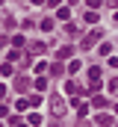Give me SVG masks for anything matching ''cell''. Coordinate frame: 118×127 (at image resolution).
<instances>
[{
    "label": "cell",
    "mask_w": 118,
    "mask_h": 127,
    "mask_svg": "<svg viewBox=\"0 0 118 127\" xmlns=\"http://www.w3.org/2000/svg\"><path fill=\"white\" fill-rule=\"evenodd\" d=\"M6 115H9V106H6V103H0V118H6Z\"/></svg>",
    "instance_id": "cell-18"
},
{
    "label": "cell",
    "mask_w": 118,
    "mask_h": 127,
    "mask_svg": "<svg viewBox=\"0 0 118 127\" xmlns=\"http://www.w3.org/2000/svg\"><path fill=\"white\" fill-rule=\"evenodd\" d=\"M88 77H91V83H97L100 80V68H88Z\"/></svg>",
    "instance_id": "cell-11"
},
{
    "label": "cell",
    "mask_w": 118,
    "mask_h": 127,
    "mask_svg": "<svg viewBox=\"0 0 118 127\" xmlns=\"http://www.w3.org/2000/svg\"><path fill=\"white\" fill-rule=\"evenodd\" d=\"M56 18H59V21H68V18H71V9H68V6L56 9Z\"/></svg>",
    "instance_id": "cell-6"
},
{
    "label": "cell",
    "mask_w": 118,
    "mask_h": 127,
    "mask_svg": "<svg viewBox=\"0 0 118 127\" xmlns=\"http://www.w3.org/2000/svg\"><path fill=\"white\" fill-rule=\"evenodd\" d=\"M71 53H74V50H71V47H59V50H56V59H68V56H71Z\"/></svg>",
    "instance_id": "cell-8"
},
{
    "label": "cell",
    "mask_w": 118,
    "mask_h": 127,
    "mask_svg": "<svg viewBox=\"0 0 118 127\" xmlns=\"http://www.w3.org/2000/svg\"><path fill=\"white\" fill-rule=\"evenodd\" d=\"M65 92H68V95H77V83L68 80V83H65Z\"/></svg>",
    "instance_id": "cell-13"
},
{
    "label": "cell",
    "mask_w": 118,
    "mask_h": 127,
    "mask_svg": "<svg viewBox=\"0 0 118 127\" xmlns=\"http://www.w3.org/2000/svg\"><path fill=\"white\" fill-rule=\"evenodd\" d=\"M100 35H103V32H97V30H94V32H88V35L83 38V41H80V44H83V47H91V44H94V41H97Z\"/></svg>",
    "instance_id": "cell-4"
},
{
    "label": "cell",
    "mask_w": 118,
    "mask_h": 127,
    "mask_svg": "<svg viewBox=\"0 0 118 127\" xmlns=\"http://www.w3.org/2000/svg\"><path fill=\"white\" fill-rule=\"evenodd\" d=\"M32 3H44V0H32Z\"/></svg>",
    "instance_id": "cell-21"
},
{
    "label": "cell",
    "mask_w": 118,
    "mask_h": 127,
    "mask_svg": "<svg viewBox=\"0 0 118 127\" xmlns=\"http://www.w3.org/2000/svg\"><path fill=\"white\" fill-rule=\"evenodd\" d=\"M71 106L77 109V115H80V118H83V115H88V103H83L80 97H74V100H71Z\"/></svg>",
    "instance_id": "cell-1"
},
{
    "label": "cell",
    "mask_w": 118,
    "mask_h": 127,
    "mask_svg": "<svg viewBox=\"0 0 118 127\" xmlns=\"http://www.w3.org/2000/svg\"><path fill=\"white\" fill-rule=\"evenodd\" d=\"M115 127H118V124H115Z\"/></svg>",
    "instance_id": "cell-26"
},
{
    "label": "cell",
    "mask_w": 118,
    "mask_h": 127,
    "mask_svg": "<svg viewBox=\"0 0 118 127\" xmlns=\"http://www.w3.org/2000/svg\"><path fill=\"white\" fill-rule=\"evenodd\" d=\"M68 71H71V74H77V71H80V62H77V59H71V62H68Z\"/></svg>",
    "instance_id": "cell-16"
},
{
    "label": "cell",
    "mask_w": 118,
    "mask_h": 127,
    "mask_svg": "<svg viewBox=\"0 0 118 127\" xmlns=\"http://www.w3.org/2000/svg\"><path fill=\"white\" fill-rule=\"evenodd\" d=\"M50 112H53V115H62V112H65V100H62V97H53V100H50Z\"/></svg>",
    "instance_id": "cell-2"
},
{
    "label": "cell",
    "mask_w": 118,
    "mask_h": 127,
    "mask_svg": "<svg viewBox=\"0 0 118 127\" xmlns=\"http://www.w3.org/2000/svg\"><path fill=\"white\" fill-rule=\"evenodd\" d=\"M115 112H118V103H115Z\"/></svg>",
    "instance_id": "cell-23"
},
{
    "label": "cell",
    "mask_w": 118,
    "mask_h": 127,
    "mask_svg": "<svg viewBox=\"0 0 118 127\" xmlns=\"http://www.w3.org/2000/svg\"><path fill=\"white\" fill-rule=\"evenodd\" d=\"M0 97H6V83H0Z\"/></svg>",
    "instance_id": "cell-19"
},
{
    "label": "cell",
    "mask_w": 118,
    "mask_h": 127,
    "mask_svg": "<svg viewBox=\"0 0 118 127\" xmlns=\"http://www.w3.org/2000/svg\"><path fill=\"white\" fill-rule=\"evenodd\" d=\"M41 124V115L38 112H30V127H38Z\"/></svg>",
    "instance_id": "cell-10"
},
{
    "label": "cell",
    "mask_w": 118,
    "mask_h": 127,
    "mask_svg": "<svg viewBox=\"0 0 118 127\" xmlns=\"http://www.w3.org/2000/svg\"><path fill=\"white\" fill-rule=\"evenodd\" d=\"M115 21H118V12H115Z\"/></svg>",
    "instance_id": "cell-24"
},
{
    "label": "cell",
    "mask_w": 118,
    "mask_h": 127,
    "mask_svg": "<svg viewBox=\"0 0 118 127\" xmlns=\"http://www.w3.org/2000/svg\"><path fill=\"white\" fill-rule=\"evenodd\" d=\"M41 30L50 32V30H53V21H50V18H44V21H41Z\"/></svg>",
    "instance_id": "cell-14"
},
{
    "label": "cell",
    "mask_w": 118,
    "mask_h": 127,
    "mask_svg": "<svg viewBox=\"0 0 118 127\" xmlns=\"http://www.w3.org/2000/svg\"><path fill=\"white\" fill-rule=\"evenodd\" d=\"M35 89L44 92V89H47V77H38V80H35Z\"/></svg>",
    "instance_id": "cell-12"
},
{
    "label": "cell",
    "mask_w": 118,
    "mask_h": 127,
    "mask_svg": "<svg viewBox=\"0 0 118 127\" xmlns=\"http://www.w3.org/2000/svg\"><path fill=\"white\" fill-rule=\"evenodd\" d=\"M0 74H3V77H9V74H12V62H6V65H0Z\"/></svg>",
    "instance_id": "cell-15"
},
{
    "label": "cell",
    "mask_w": 118,
    "mask_h": 127,
    "mask_svg": "<svg viewBox=\"0 0 118 127\" xmlns=\"http://www.w3.org/2000/svg\"><path fill=\"white\" fill-rule=\"evenodd\" d=\"M0 47H3V38H0Z\"/></svg>",
    "instance_id": "cell-22"
},
{
    "label": "cell",
    "mask_w": 118,
    "mask_h": 127,
    "mask_svg": "<svg viewBox=\"0 0 118 127\" xmlns=\"http://www.w3.org/2000/svg\"><path fill=\"white\" fill-rule=\"evenodd\" d=\"M86 21L88 24H97V12H86Z\"/></svg>",
    "instance_id": "cell-17"
},
{
    "label": "cell",
    "mask_w": 118,
    "mask_h": 127,
    "mask_svg": "<svg viewBox=\"0 0 118 127\" xmlns=\"http://www.w3.org/2000/svg\"><path fill=\"white\" fill-rule=\"evenodd\" d=\"M18 127H30V124H24V121H21V124H18Z\"/></svg>",
    "instance_id": "cell-20"
},
{
    "label": "cell",
    "mask_w": 118,
    "mask_h": 127,
    "mask_svg": "<svg viewBox=\"0 0 118 127\" xmlns=\"http://www.w3.org/2000/svg\"><path fill=\"white\" fill-rule=\"evenodd\" d=\"M115 80H118V77H115Z\"/></svg>",
    "instance_id": "cell-25"
},
{
    "label": "cell",
    "mask_w": 118,
    "mask_h": 127,
    "mask_svg": "<svg viewBox=\"0 0 118 127\" xmlns=\"http://www.w3.org/2000/svg\"><path fill=\"white\" fill-rule=\"evenodd\" d=\"M94 124H97V127H109V124H112V115H106V112H97Z\"/></svg>",
    "instance_id": "cell-3"
},
{
    "label": "cell",
    "mask_w": 118,
    "mask_h": 127,
    "mask_svg": "<svg viewBox=\"0 0 118 127\" xmlns=\"http://www.w3.org/2000/svg\"><path fill=\"white\" fill-rule=\"evenodd\" d=\"M91 106H97V109H103V106H106V100H103V95H94V100H91Z\"/></svg>",
    "instance_id": "cell-9"
},
{
    "label": "cell",
    "mask_w": 118,
    "mask_h": 127,
    "mask_svg": "<svg viewBox=\"0 0 118 127\" xmlns=\"http://www.w3.org/2000/svg\"><path fill=\"white\" fill-rule=\"evenodd\" d=\"M32 53H35V56L44 53V44H41V41H32V44H30V56H32Z\"/></svg>",
    "instance_id": "cell-5"
},
{
    "label": "cell",
    "mask_w": 118,
    "mask_h": 127,
    "mask_svg": "<svg viewBox=\"0 0 118 127\" xmlns=\"http://www.w3.org/2000/svg\"><path fill=\"white\" fill-rule=\"evenodd\" d=\"M30 106H32V103H30V97H21V100L15 103V109H18V112H24V109H30Z\"/></svg>",
    "instance_id": "cell-7"
}]
</instances>
